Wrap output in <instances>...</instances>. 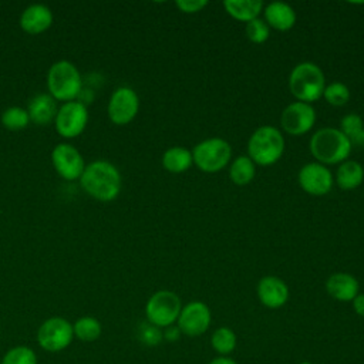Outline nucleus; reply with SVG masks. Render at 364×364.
<instances>
[{
	"instance_id": "obj_18",
	"label": "nucleus",
	"mask_w": 364,
	"mask_h": 364,
	"mask_svg": "<svg viewBox=\"0 0 364 364\" xmlns=\"http://www.w3.org/2000/svg\"><path fill=\"white\" fill-rule=\"evenodd\" d=\"M264 21L277 31H287L296 24L294 9L283 1H272L263 9Z\"/></svg>"
},
{
	"instance_id": "obj_15",
	"label": "nucleus",
	"mask_w": 364,
	"mask_h": 364,
	"mask_svg": "<svg viewBox=\"0 0 364 364\" xmlns=\"http://www.w3.org/2000/svg\"><path fill=\"white\" fill-rule=\"evenodd\" d=\"M260 303L267 309H280L289 300V287L277 276H264L256 286Z\"/></svg>"
},
{
	"instance_id": "obj_9",
	"label": "nucleus",
	"mask_w": 364,
	"mask_h": 364,
	"mask_svg": "<svg viewBox=\"0 0 364 364\" xmlns=\"http://www.w3.org/2000/svg\"><path fill=\"white\" fill-rule=\"evenodd\" d=\"M88 109L81 101L64 102L55 115L54 125L57 132L64 138L78 136L87 127Z\"/></svg>"
},
{
	"instance_id": "obj_34",
	"label": "nucleus",
	"mask_w": 364,
	"mask_h": 364,
	"mask_svg": "<svg viewBox=\"0 0 364 364\" xmlns=\"http://www.w3.org/2000/svg\"><path fill=\"white\" fill-rule=\"evenodd\" d=\"M353 309L358 316L364 317V293H358L353 299Z\"/></svg>"
},
{
	"instance_id": "obj_26",
	"label": "nucleus",
	"mask_w": 364,
	"mask_h": 364,
	"mask_svg": "<svg viewBox=\"0 0 364 364\" xmlns=\"http://www.w3.org/2000/svg\"><path fill=\"white\" fill-rule=\"evenodd\" d=\"M210 344L220 355L230 354L236 347V334L229 327H219L210 336Z\"/></svg>"
},
{
	"instance_id": "obj_28",
	"label": "nucleus",
	"mask_w": 364,
	"mask_h": 364,
	"mask_svg": "<svg viewBox=\"0 0 364 364\" xmlns=\"http://www.w3.org/2000/svg\"><path fill=\"white\" fill-rule=\"evenodd\" d=\"M37 354L28 346H14L9 348L0 360V364H37Z\"/></svg>"
},
{
	"instance_id": "obj_23",
	"label": "nucleus",
	"mask_w": 364,
	"mask_h": 364,
	"mask_svg": "<svg viewBox=\"0 0 364 364\" xmlns=\"http://www.w3.org/2000/svg\"><path fill=\"white\" fill-rule=\"evenodd\" d=\"M256 176V165L247 155H239L233 159L229 168V179L237 185L245 186Z\"/></svg>"
},
{
	"instance_id": "obj_2",
	"label": "nucleus",
	"mask_w": 364,
	"mask_h": 364,
	"mask_svg": "<svg viewBox=\"0 0 364 364\" xmlns=\"http://www.w3.org/2000/svg\"><path fill=\"white\" fill-rule=\"evenodd\" d=\"M309 148L318 164L336 165L348 159L353 146L340 129L327 127L313 134Z\"/></svg>"
},
{
	"instance_id": "obj_12",
	"label": "nucleus",
	"mask_w": 364,
	"mask_h": 364,
	"mask_svg": "<svg viewBox=\"0 0 364 364\" xmlns=\"http://www.w3.org/2000/svg\"><path fill=\"white\" fill-rule=\"evenodd\" d=\"M316 124V109L311 104L307 102H291L289 104L282 115L280 125L289 135L299 136L307 134Z\"/></svg>"
},
{
	"instance_id": "obj_29",
	"label": "nucleus",
	"mask_w": 364,
	"mask_h": 364,
	"mask_svg": "<svg viewBox=\"0 0 364 364\" xmlns=\"http://www.w3.org/2000/svg\"><path fill=\"white\" fill-rule=\"evenodd\" d=\"M323 97L330 105L343 107L350 100V90L346 84L336 81V82H331V84L326 85Z\"/></svg>"
},
{
	"instance_id": "obj_14",
	"label": "nucleus",
	"mask_w": 364,
	"mask_h": 364,
	"mask_svg": "<svg viewBox=\"0 0 364 364\" xmlns=\"http://www.w3.org/2000/svg\"><path fill=\"white\" fill-rule=\"evenodd\" d=\"M300 188L313 196H323L333 188L334 178L331 171L318 162H310L300 168L297 173Z\"/></svg>"
},
{
	"instance_id": "obj_27",
	"label": "nucleus",
	"mask_w": 364,
	"mask_h": 364,
	"mask_svg": "<svg viewBox=\"0 0 364 364\" xmlns=\"http://www.w3.org/2000/svg\"><path fill=\"white\" fill-rule=\"evenodd\" d=\"M0 121L3 124V127L9 131H20L24 129L28 122H30V117L27 109L21 108V107H9L7 109L3 111Z\"/></svg>"
},
{
	"instance_id": "obj_20",
	"label": "nucleus",
	"mask_w": 364,
	"mask_h": 364,
	"mask_svg": "<svg viewBox=\"0 0 364 364\" xmlns=\"http://www.w3.org/2000/svg\"><path fill=\"white\" fill-rule=\"evenodd\" d=\"M223 7L235 20L249 23L259 17L264 4L260 0H226L223 1Z\"/></svg>"
},
{
	"instance_id": "obj_24",
	"label": "nucleus",
	"mask_w": 364,
	"mask_h": 364,
	"mask_svg": "<svg viewBox=\"0 0 364 364\" xmlns=\"http://www.w3.org/2000/svg\"><path fill=\"white\" fill-rule=\"evenodd\" d=\"M73 331L74 338H78L84 343H91L101 337L102 324L92 316H82L73 323Z\"/></svg>"
},
{
	"instance_id": "obj_8",
	"label": "nucleus",
	"mask_w": 364,
	"mask_h": 364,
	"mask_svg": "<svg viewBox=\"0 0 364 364\" xmlns=\"http://www.w3.org/2000/svg\"><path fill=\"white\" fill-rule=\"evenodd\" d=\"M73 340V323L60 316L48 317L37 328V344L48 353H60L65 350Z\"/></svg>"
},
{
	"instance_id": "obj_5",
	"label": "nucleus",
	"mask_w": 364,
	"mask_h": 364,
	"mask_svg": "<svg viewBox=\"0 0 364 364\" xmlns=\"http://www.w3.org/2000/svg\"><path fill=\"white\" fill-rule=\"evenodd\" d=\"M47 87L48 94L55 101H75V97L80 95L82 88L78 68L67 60L54 63L47 73Z\"/></svg>"
},
{
	"instance_id": "obj_35",
	"label": "nucleus",
	"mask_w": 364,
	"mask_h": 364,
	"mask_svg": "<svg viewBox=\"0 0 364 364\" xmlns=\"http://www.w3.org/2000/svg\"><path fill=\"white\" fill-rule=\"evenodd\" d=\"M209 364H237V363L233 358L228 357V355H220V357L213 358Z\"/></svg>"
},
{
	"instance_id": "obj_25",
	"label": "nucleus",
	"mask_w": 364,
	"mask_h": 364,
	"mask_svg": "<svg viewBox=\"0 0 364 364\" xmlns=\"http://www.w3.org/2000/svg\"><path fill=\"white\" fill-rule=\"evenodd\" d=\"M340 131L353 145H364V122L358 114H347L340 121Z\"/></svg>"
},
{
	"instance_id": "obj_31",
	"label": "nucleus",
	"mask_w": 364,
	"mask_h": 364,
	"mask_svg": "<svg viewBox=\"0 0 364 364\" xmlns=\"http://www.w3.org/2000/svg\"><path fill=\"white\" fill-rule=\"evenodd\" d=\"M245 34L246 37L255 43V44H262L264 43L269 36H270V30H269V26L266 24V21L263 18H255L249 23H246V27H245Z\"/></svg>"
},
{
	"instance_id": "obj_16",
	"label": "nucleus",
	"mask_w": 364,
	"mask_h": 364,
	"mask_svg": "<svg viewBox=\"0 0 364 364\" xmlns=\"http://www.w3.org/2000/svg\"><path fill=\"white\" fill-rule=\"evenodd\" d=\"M53 24V13L44 4H31L20 16V27L27 34H41Z\"/></svg>"
},
{
	"instance_id": "obj_3",
	"label": "nucleus",
	"mask_w": 364,
	"mask_h": 364,
	"mask_svg": "<svg viewBox=\"0 0 364 364\" xmlns=\"http://www.w3.org/2000/svg\"><path fill=\"white\" fill-rule=\"evenodd\" d=\"M326 77L323 70L310 61L294 65L289 75V90L300 102H314L323 97Z\"/></svg>"
},
{
	"instance_id": "obj_33",
	"label": "nucleus",
	"mask_w": 364,
	"mask_h": 364,
	"mask_svg": "<svg viewBox=\"0 0 364 364\" xmlns=\"http://www.w3.org/2000/svg\"><path fill=\"white\" fill-rule=\"evenodd\" d=\"M162 334H164V338H165L166 341H171V343L178 341V340L181 338V336H182V333H181V330H179V327H178L176 324H172V326L165 327V330L162 331Z\"/></svg>"
},
{
	"instance_id": "obj_7",
	"label": "nucleus",
	"mask_w": 364,
	"mask_h": 364,
	"mask_svg": "<svg viewBox=\"0 0 364 364\" xmlns=\"http://www.w3.org/2000/svg\"><path fill=\"white\" fill-rule=\"evenodd\" d=\"M181 310V299L176 293L171 290L155 291L145 304L146 321L159 328H165L168 326L175 324Z\"/></svg>"
},
{
	"instance_id": "obj_22",
	"label": "nucleus",
	"mask_w": 364,
	"mask_h": 364,
	"mask_svg": "<svg viewBox=\"0 0 364 364\" xmlns=\"http://www.w3.org/2000/svg\"><path fill=\"white\" fill-rule=\"evenodd\" d=\"M192 165V152L185 146H171L162 155V166L171 173H183Z\"/></svg>"
},
{
	"instance_id": "obj_19",
	"label": "nucleus",
	"mask_w": 364,
	"mask_h": 364,
	"mask_svg": "<svg viewBox=\"0 0 364 364\" xmlns=\"http://www.w3.org/2000/svg\"><path fill=\"white\" fill-rule=\"evenodd\" d=\"M57 111V101L50 94L34 95L27 108L30 122H34L36 125H48L55 119Z\"/></svg>"
},
{
	"instance_id": "obj_11",
	"label": "nucleus",
	"mask_w": 364,
	"mask_h": 364,
	"mask_svg": "<svg viewBox=\"0 0 364 364\" xmlns=\"http://www.w3.org/2000/svg\"><path fill=\"white\" fill-rule=\"evenodd\" d=\"M212 313L206 303L203 301H191L186 306H182L176 326L181 333L188 337H198L206 333L210 326Z\"/></svg>"
},
{
	"instance_id": "obj_13",
	"label": "nucleus",
	"mask_w": 364,
	"mask_h": 364,
	"mask_svg": "<svg viewBox=\"0 0 364 364\" xmlns=\"http://www.w3.org/2000/svg\"><path fill=\"white\" fill-rule=\"evenodd\" d=\"M51 162L55 172L65 181L80 179L85 164L80 151L71 144H57L51 151Z\"/></svg>"
},
{
	"instance_id": "obj_4",
	"label": "nucleus",
	"mask_w": 364,
	"mask_h": 364,
	"mask_svg": "<svg viewBox=\"0 0 364 364\" xmlns=\"http://www.w3.org/2000/svg\"><path fill=\"white\" fill-rule=\"evenodd\" d=\"M284 152V138L279 128L262 125L253 131L247 141V156L255 165H274Z\"/></svg>"
},
{
	"instance_id": "obj_17",
	"label": "nucleus",
	"mask_w": 364,
	"mask_h": 364,
	"mask_svg": "<svg viewBox=\"0 0 364 364\" xmlns=\"http://www.w3.org/2000/svg\"><path fill=\"white\" fill-rule=\"evenodd\" d=\"M326 290L334 300L353 301V299L360 293V284L353 274L338 272L327 279Z\"/></svg>"
},
{
	"instance_id": "obj_30",
	"label": "nucleus",
	"mask_w": 364,
	"mask_h": 364,
	"mask_svg": "<svg viewBox=\"0 0 364 364\" xmlns=\"http://www.w3.org/2000/svg\"><path fill=\"white\" fill-rule=\"evenodd\" d=\"M136 337L146 347H156L164 340L162 328L151 324L149 321H144L138 326Z\"/></svg>"
},
{
	"instance_id": "obj_1",
	"label": "nucleus",
	"mask_w": 364,
	"mask_h": 364,
	"mask_svg": "<svg viewBox=\"0 0 364 364\" xmlns=\"http://www.w3.org/2000/svg\"><path fill=\"white\" fill-rule=\"evenodd\" d=\"M121 181V173L117 166L104 159H97L85 165L80 178L85 193L101 202L114 200L119 195Z\"/></svg>"
},
{
	"instance_id": "obj_21",
	"label": "nucleus",
	"mask_w": 364,
	"mask_h": 364,
	"mask_svg": "<svg viewBox=\"0 0 364 364\" xmlns=\"http://www.w3.org/2000/svg\"><path fill=\"white\" fill-rule=\"evenodd\" d=\"M364 181V168L360 162L347 159L341 162L336 171V183L344 191L358 188Z\"/></svg>"
},
{
	"instance_id": "obj_6",
	"label": "nucleus",
	"mask_w": 364,
	"mask_h": 364,
	"mask_svg": "<svg viewBox=\"0 0 364 364\" xmlns=\"http://www.w3.org/2000/svg\"><path fill=\"white\" fill-rule=\"evenodd\" d=\"M193 164L206 173L222 171L232 158V146L223 138H208L193 146Z\"/></svg>"
},
{
	"instance_id": "obj_10",
	"label": "nucleus",
	"mask_w": 364,
	"mask_h": 364,
	"mask_svg": "<svg viewBox=\"0 0 364 364\" xmlns=\"http://www.w3.org/2000/svg\"><path fill=\"white\" fill-rule=\"evenodd\" d=\"M139 98L131 87H118L108 101V117L115 125L129 124L138 114Z\"/></svg>"
},
{
	"instance_id": "obj_36",
	"label": "nucleus",
	"mask_w": 364,
	"mask_h": 364,
	"mask_svg": "<svg viewBox=\"0 0 364 364\" xmlns=\"http://www.w3.org/2000/svg\"><path fill=\"white\" fill-rule=\"evenodd\" d=\"M299 364H313V363H310V361H301V363H299Z\"/></svg>"
},
{
	"instance_id": "obj_32",
	"label": "nucleus",
	"mask_w": 364,
	"mask_h": 364,
	"mask_svg": "<svg viewBox=\"0 0 364 364\" xmlns=\"http://www.w3.org/2000/svg\"><path fill=\"white\" fill-rule=\"evenodd\" d=\"M175 6L182 13L195 14V13L202 11L208 6V1L206 0H178V1H175Z\"/></svg>"
}]
</instances>
